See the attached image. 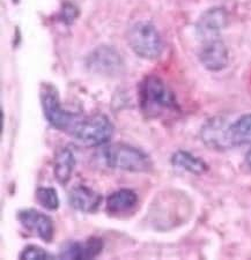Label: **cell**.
Returning a JSON list of instances; mask_svg holds the SVG:
<instances>
[{
  "mask_svg": "<svg viewBox=\"0 0 251 260\" xmlns=\"http://www.w3.org/2000/svg\"><path fill=\"white\" fill-rule=\"evenodd\" d=\"M139 104L146 117H158L162 111L177 109L173 91L156 75H147L141 81Z\"/></svg>",
  "mask_w": 251,
  "mask_h": 260,
  "instance_id": "1",
  "label": "cell"
},
{
  "mask_svg": "<svg viewBox=\"0 0 251 260\" xmlns=\"http://www.w3.org/2000/svg\"><path fill=\"white\" fill-rule=\"evenodd\" d=\"M102 158L111 169L130 173H148L153 168L152 160L144 150L123 142L104 147L102 149Z\"/></svg>",
  "mask_w": 251,
  "mask_h": 260,
  "instance_id": "2",
  "label": "cell"
},
{
  "mask_svg": "<svg viewBox=\"0 0 251 260\" xmlns=\"http://www.w3.org/2000/svg\"><path fill=\"white\" fill-rule=\"evenodd\" d=\"M69 134L83 146L99 147L110 141L114 134V125L103 114L81 115Z\"/></svg>",
  "mask_w": 251,
  "mask_h": 260,
  "instance_id": "3",
  "label": "cell"
},
{
  "mask_svg": "<svg viewBox=\"0 0 251 260\" xmlns=\"http://www.w3.org/2000/svg\"><path fill=\"white\" fill-rule=\"evenodd\" d=\"M127 40L132 51L144 59H156L163 51V41L160 32L152 23L146 21H139L131 26Z\"/></svg>",
  "mask_w": 251,
  "mask_h": 260,
  "instance_id": "4",
  "label": "cell"
},
{
  "mask_svg": "<svg viewBox=\"0 0 251 260\" xmlns=\"http://www.w3.org/2000/svg\"><path fill=\"white\" fill-rule=\"evenodd\" d=\"M41 102L45 118L54 128L69 133L80 118V114H74L62 108L59 95L51 85H44L41 93Z\"/></svg>",
  "mask_w": 251,
  "mask_h": 260,
  "instance_id": "5",
  "label": "cell"
},
{
  "mask_svg": "<svg viewBox=\"0 0 251 260\" xmlns=\"http://www.w3.org/2000/svg\"><path fill=\"white\" fill-rule=\"evenodd\" d=\"M16 219L24 229L32 234H35L45 243H50L53 240V222L47 214L34 208H26L18 212Z\"/></svg>",
  "mask_w": 251,
  "mask_h": 260,
  "instance_id": "6",
  "label": "cell"
},
{
  "mask_svg": "<svg viewBox=\"0 0 251 260\" xmlns=\"http://www.w3.org/2000/svg\"><path fill=\"white\" fill-rule=\"evenodd\" d=\"M87 66L95 73L104 75H115L123 67L122 58L111 47L96 48L87 57Z\"/></svg>",
  "mask_w": 251,
  "mask_h": 260,
  "instance_id": "7",
  "label": "cell"
},
{
  "mask_svg": "<svg viewBox=\"0 0 251 260\" xmlns=\"http://www.w3.org/2000/svg\"><path fill=\"white\" fill-rule=\"evenodd\" d=\"M231 125L226 124V121L221 118H213L207 121L202 128L200 136L205 145L211 149L225 150L234 147L231 132Z\"/></svg>",
  "mask_w": 251,
  "mask_h": 260,
  "instance_id": "8",
  "label": "cell"
},
{
  "mask_svg": "<svg viewBox=\"0 0 251 260\" xmlns=\"http://www.w3.org/2000/svg\"><path fill=\"white\" fill-rule=\"evenodd\" d=\"M104 242L101 237H89L83 242L69 241L60 246L61 259H94L102 253Z\"/></svg>",
  "mask_w": 251,
  "mask_h": 260,
  "instance_id": "9",
  "label": "cell"
},
{
  "mask_svg": "<svg viewBox=\"0 0 251 260\" xmlns=\"http://www.w3.org/2000/svg\"><path fill=\"white\" fill-rule=\"evenodd\" d=\"M199 60L205 69L212 72L224 70L229 62L228 48L220 39L203 42L199 51Z\"/></svg>",
  "mask_w": 251,
  "mask_h": 260,
  "instance_id": "10",
  "label": "cell"
},
{
  "mask_svg": "<svg viewBox=\"0 0 251 260\" xmlns=\"http://www.w3.org/2000/svg\"><path fill=\"white\" fill-rule=\"evenodd\" d=\"M228 15L224 8H211L202 15L197 23V35L203 42L219 39L220 32L227 26Z\"/></svg>",
  "mask_w": 251,
  "mask_h": 260,
  "instance_id": "11",
  "label": "cell"
},
{
  "mask_svg": "<svg viewBox=\"0 0 251 260\" xmlns=\"http://www.w3.org/2000/svg\"><path fill=\"white\" fill-rule=\"evenodd\" d=\"M69 203L75 211L91 214L95 213L102 204V196L83 184L72 187L69 193Z\"/></svg>",
  "mask_w": 251,
  "mask_h": 260,
  "instance_id": "12",
  "label": "cell"
},
{
  "mask_svg": "<svg viewBox=\"0 0 251 260\" xmlns=\"http://www.w3.org/2000/svg\"><path fill=\"white\" fill-rule=\"evenodd\" d=\"M138 204V196L130 188H119L108 196L107 212L111 215H120L131 212Z\"/></svg>",
  "mask_w": 251,
  "mask_h": 260,
  "instance_id": "13",
  "label": "cell"
},
{
  "mask_svg": "<svg viewBox=\"0 0 251 260\" xmlns=\"http://www.w3.org/2000/svg\"><path fill=\"white\" fill-rule=\"evenodd\" d=\"M75 163H77L75 156L70 148L62 147V148L58 149L53 160V175L58 183L61 185L69 183L75 168Z\"/></svg>",
  "mask_w": 251,
  "mask_h": 260,
  "instance_id": "14",
  "label": "cell"
},
{
  "mask_svg": "<svg viewBox=\"0 0 251 260\" xmlns=\"http://www.w3.org/2000/svg\"><path fill=\"white\" fill-rule=\"evenodd\" d=\"M171 165L194 175H203L208 170V166L202 158L195 156L186 150H177L170 158Z\"/></svg>",
  "mask_w": 251,
  "mask_h": 260,
  "instance_id": "15",
  "label": "cell"
},
{
  "mask_svg": "<svg viewBox=\"0 0 251 260\" xmlns=\"http://www.w3.org/2000/svg\"><path fill=\"white\" fill-rule=\"evenodd\" d=\"M234 146L251 145V114L242 116L229 127Z\"/></svg>",
  "mask_w": 251,
  "mask_h": 260,
  "instance_id": "16",
  "label": "cell"
},
{
  "mask_svg": "<svg viewBox=\"0 0 251 260\" xmlns=\"http://www.w3.org/2000/svg\"><path fill=\"white\" fill-rule=\"evenodd\" d=\"M36 200L42 207L48 209L50 212L57 211L59 208V197L53 187L42 186L36 190Z\"/></svg>",
  "mask_w": 251,
  "mask_h": 260,
  "instance_id": "17",
  "label": "cell"
},
{
  "mask_svg": "<svg viewBox=\"0 0 251 260\" xmlns=\"http://www.w3.org/2000/svg\"><path fill=\"white\" fill-rule=\"evenodd\" d=\"M19 258L27 260H50L54 257L51 253H49L47 250L42 249L41 246L27 245L21 251Z\"/></svg>",
  "mask_w": 251,
  "mask_h": 260,
  "instance_id": "18",
  "label": "cell"
},
{
  "mask_svg": "<svg viewBox=\"0 0 251 260\" xmlns=\"http://www.w3.org/2000/svg\"><path fill=\"white\" fill-rule=\"evenodd\" d=\"M245 161H246V163H248V165L251 167V149H250L249 152L246 153V155H245Z\"/></svg>",
  "mask_w": 251,
  "mask_h": 260,
  "instance_id": "19",
  "label": "cell"
}]
</instances>
